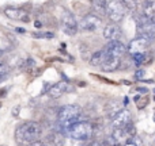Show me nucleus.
<instances>
[{
  "label": "nucleus",
  "instance_id": "f257e3e1",
  "mask_svg": "<svg viewBox=\"0 0 155 146\" xmlns=\"http://www.w3.org/2000/svg\"><path fill=\"white\" fill-rule=\"evenodd\" d=\"M41 134H42V127L38 122H25L19 125L15 130V138L19 144H30L33 141L40 139Z\"/></svg>",
  "mask_w": 155,
  "mask_h": 146
},
{
  "label": "nucleus",
  "instance_id": "f03ea898",
  "mask_svg": "<svg viewBox=\"0 0 155 146\" xmlns=\"http://www.w3.org/2000/svg\"><path fill=\"white\" fill-rule=\"evenodd\" d=\"M80 116H82V108L78 104L63 106L57 112V120H59L60 126L64 129H67L72 123L80 122Z\"/></svg>",
  "mask_w": 155,
  "mask_h": 146
},
{
  "label": "nucleus",
  "instance_id": "7ed1b4c3",
  "mask_svg": "<svg viewBox=\"0 0 155 146\" xmlns=\"http://www.w3.org/2000/svg\"><path fill=\"white\" fill-rule=\"evenodd\" d=\"M67 134L75 141H88L94 134V127L87 120H80V122L72 123L65 129Z\"/></svg>",
  "mask_w": 155,
  "mask_h": 146
},
{
  "label": "nucleus",
  "instance_id": "20e7f679",
  "mask_svg": "<svg viewBox=\"0 0 155 146\" xmlns=\"http://www.w3.org/2000/svg\"><path fill=\"white\" fill-rule=\"evenodd\" d=\"M127 14V7L121 0H110L107 2L106 15L113 23H118L124 19Z\"/></svg>",
  "mask_w": 155,
  "mask_h": 146
},
{
  "label": "nucleus",
  "instance_id": "39448f33",
  "mask_svg": "<svg viewBox=\"0 0 155 146\" xmlns=\"http://www.w3.org/2000/svg\"><path fill=\"white\" fill-rule=\"evenodd\" d=\"M151 42H153V39H150L148 37H146V35H143V34H139L127 46V48H128V53L131 54V56L132 54H136V53H144V51L148 50Z\"/></svg>",
  "mask_w": 155,
  "mask_h": 146
},
{
  "label": "nucleus",
  "instance_id": "423d86ee",
  "mask_svg": "<svg viewBox=\"0 0 155 146\" xmlns=\"http://www.w3.org/2000/svg\"><path fill=\"white\" fill-rule=\"evenodd\" d=\"M61 27L63 31L68 35H75L78 33V29H79V24H78L75 16H74L72 12H70L68 10H63L61 12Z\"/></svg>",
  "mask_w": 155,
  "mask_h": 146
},
{
  "label": "nucleus",
  "instance_id": "0eeeda50",
  "mask_svg": "<svg viewBox=\"0 0 155 146\" xmlns=\"http://www.w3.org/2000/svg\"><path fill=\"white\" fill-rule=\"evenodd\" d=\"M102 26V20L95 14H87L79 22V29L82 31H97Z\"/></svg>",
  "mask_w": 155,
  "mask_h": 146
},
{
  "label": "nucleus",
  "instance_id": "6e6552de",
  "mask_svg": "<svg viewBox=\"0 0 155 146\" xmlns=\"http://www.w3.org/2000/svg\"><path fill=\"white\" fill-rule=\"evenodd\" d=\"M131 118L132 114L128 108H123L117 112V114L113 115L112 118V126L114 129H124L127 125L131 123Z\"/></svg>",
  "mask_w": 155,
  "mask_h": 146
},
{
  "label": "nucleus",
  "instance_id": "1a4fd4ad",
  "mask_svg": "<svg viewBox=\"0 0 155 146\" xmlns=\"http://www.w3.org/2000/svg\"><path fill=\"white\" fill-rule=\"evenodd\" d=\"M105 51L110 56H114V57H123L124 54L128 51V48L124 45L121 41H109L107 45L105 46Z\"/></svg>",
  "mask_w": 155,
  "mask_h": 146
},
{
  "label": "nucleus",
  "instance_id": "9d476101",
  "mask_svg": "<svg viewBox=\"0 0 155 146\" xmlns=\"http://www.w3.org/2000/svg\"><path fill=\"white\" fill-rule=\"evenodd\" d=\"M4 15L11 20H22V22H29L30 18L22 8L18 7H7L4 8Z\"/></svg>",
  "mask_w": 155,
  "mask_h": 146
},
{
  "label": "nucleus",
  "instance_id": "9b49d317",
  "mask_svg": "<svg viewBox=\"0 0 155 146\" xmlns=\"http://www.w3.org/2000/svg\"><path fill=\"white\" fill-rule=\"evenodd\" d=\"M102 35H104V38L107 41H120V38L123 37V33H121V29L117 24L112 23V24H107V26L104 27Z\"/></svg>",
  "mask_w": 155,
  "mask_h": 146
},
{
  "label": "nucleus",
  "instance_id": "f8f14e48",
  "mask_svg": "<svg viewBox=\"0 0 155 146\" xmlns=\"http://www.w3.org/2000/svg\"><path fill=\"white\" fill-rule=\"evenodd\" d=\"M70 89L71 88H70V85H68L67 82L59 81V82L53 84L51 88H49L48 95H49V98H52V99H57V98H60V96L64 95L65 92H68Z\"/></svg>",
  "mask_w": 155,
  "mask_h": 146
},
{
  "label": "nucleus",
  "instance_id": "ddd939ff",
  "mask_svg": "<svg viewBox=\"0 0 155 146\" xmlns=\"http://www.w3.org/2000/svg\"><path fill=\"white\" fill-rule=\"evenodd\" d=\"M120 64H121L120 57H114V56L107 54L105 61L102 62V65L99 68H101L104 72H113V70H117L118 68H120Z\"/></svg>",
  "mask_w": 155,
  "mask_h": 146
},
{
  "label": "nucleus",
  "instance_id": "4468645a",
  "mask_svg": "<svg viewBox=\"0 0 155 146\" xmlns=\"http://www.w3.org/2000/svg\"><path fill=\"white\" fill-rule=\"evenodd\" d=\"M139 30V34H143L146 37H148L150 39H154L155 38V20L154 19H150L144 26H142Z\"/></svg>",
  "mask_w": 155,
  "mask_h": 146
},
{
  "label": "nucleus",
  "instance_id": "2eb2a0df",
  "mask_svg": "<svg viewBox=\"0 0 155 146\" xmlns=\"http://www.w3.org/2000/svg\"><path fill=\"white\" fill-rule=\"evenodd\" d=\"M106 56H107V53L105 51V49L95 51V53L91 56V58H90V65L91 67H101L102 62H104L105 58H106Z\"/></svg>",
  "mask_w": 155,
  "mask_h": 146
},
{
  "label": "nucleus",
  "instance_id": "dca6fc26",
  "mask_svg": "<svg viewBox=\"0 0 155 146\" xmlns=\"http://www.w3.org/2000/svg\"><path fill=\"white\" fill-rule=\"evenodd\" d=\"M46 146H63L64 145V138L57 133H52L46 137Z\"/></svg>",
  "mask_w": 155,
  "mask_h": 146
},
{
  "label": "nucleus",
  "instance_id": "f3484780",
  "mask_svg": "<svg viewBox=\"0 0 155 146\" xmlns=\"http://www.w3.org/2000/svg\"><path fill=\"white\" fill-rule=\"evenodd\" d=\"M143 14L150 19L155 18V0H146L143 4Z\"/></svg>",
  "mask_w": 155,
  "mask_h": 146
},
{
  "label": "nucleus",
  "instance_id": "a211bd4d",
  "mask_svg": "<svg viewBox=\"0 0 155 146\" xmlns=\"http://www.w3.org/2000/svg\"><path fill=\"white\" fill-rule=\"evenodd\" d=\"M93 7L97 14H99V15H106V7H107L106 0H93Z\"/></svg>",
  "mask_w": 155,
  "mask_h": 146
},
{
  "label": "nucleus",
  "instance_id": "6ab92c4d",
  "mask_svg": "<svg viewBox=\"0 0 155 146\" xmlns=\"http://www.w3.org/2000/svg\"><path fill=\"white\" fill-rule=\"evenodd\" d=\"M25 62H26V60H23L21 56H10V58H8L7 64L10 65V68L12 69V68L25 67Z\"/></svg>",
  "mask_w": 155,
  "mask_h": 146
},
{
  "label": "nucleus",
  "instance_id": "aec40b11",
  "mask_svg": "<svg viewBox=\"0 0 155 146\" xmlns=\"http://www.w3.org/2000/svg\"><path fill=\"white\" fill-rule=\"evenodd\" d=\"M10 70H11V68H10V65L7 64V61L0 58V81L7 79L8 74H10Z\"/></svg>",
  "mask_w": 155,
  "mask_h": 146
},
{
  "label": "nucleus",
  "instance_id": "412c9836",
  "mask_svg": "<svg viewBox=\"0 0 155 146\" xmlns=\"http://www.w3.org/2000/svg\"><path fill=\"white\" fill-rule=\"evenodd\" d=\"M124 146H143V141L139 138V137H131V138H128L125 141V144Z\"/></svg>",
  "mask_w": 155,
  "mask_h": 146
},
{
  "label": "nucleus",
  "instance_id": "4be33fe9",
  "mask_svg": "<svg viewBox=\"0 0 155 146\" xmlns=\"http://www.w3.org/2000/svg\"><path fill=\"white\" fill-rule=\"evenodd\" d=\"M132 60H134V62H135V65H142L143 62H144V60H146V56H144V53H136V54H132Z\"/></svg>",
  "mask_w": 155,
  "mask_h": 146
},
{
  "label": "nucleus",
  "instance_id": "5701e85b",
  "mask_svg": "<svg viewBox=\"0 0 155 146\" xmlns=\"http://www.w3.org/2000/svg\"><path fill=\"white\" fill-rule=\"evenodd\" d=\"M11 48V45H10V41H5V39H3V38H0V50H8V49Z\"/></svg>",
  "mask_w": 155,
  "mask_h": 146
},
{
  "label": "nucleus",
  "instance_id": "b1692460",
  "mask_svg": "<svg viewBox=\"0 0 155 146\" xmlns=\"http://www.w3.org/2000/svg\"><path fill=\"white\" fill-rule=\"evenodd\" d=\"M144 74H146V72L143 69H137L136 72H135V76L134 77H135V80H142Z\"/></svg>",
  "mask_w": 155,
  "mask_h": 146
},
{
  "label": "nucleus",
  "instance_id": "393cba45",
  "mask_svg": "<svg viewBox=\"0 0 155 146\" xmlns=\"http://www.w3.org/2000/svg\"><path fill=\"white\" fill-rule=\"evenodd\" d=\"M27 146H46V144L44 141H41V139H37V141H33L30 144H27Z\"/></svg>",
  "mask_w": 155,
  "mask_h": 146
},
{
  "label": "nucleus",
  "instance_id": "a878e982",
  "mask_svg": "<svg viewBox=\"0 0 155 146\" xmlns=\"http://www.w3.org/2000/svg\"><path fill=\"white\" fill-rule=\"evenodd\" d=\"M19 111H21V106H15V107H14V108H12V116H18V115H19Z\"/></svg>",
  "mask_w": 155,
  "mask_h": 146
},
{
  "label": "nucleus",
  "instance_id": "bb28decb",
  "mask_svg": "<svg viewBox=\"0 0 155 146\" xmlns=\"http://www.w3.org/2000/svg\"><path fill=\"white\" fill-rule=\"evenodd\" d=\"M8 92V88L7 87H4V88H0V99L2 98H4L5 96V93Z\"/></svg>",
  "mask_w": 155,
  "mask_h": 146
},
{
  "label": "nucleus",
  "instance_id": "cd10ccee",
  "mask_svg": "<svg viewBox=\"0 0 155 146\" xmlns=\"http://www.w3.org/2000/svg\"><path fill=\"white\" fill-rule=\"evenodd\" d=\"M31 35L34 38H45V33H33Z\"/></svg>",
  "mask_w": 155,
  "mask_h": 146
},
{
  "label": "nucleus",
  "instance_id": "c85d7f7f",
  "mask_svg": "<svg viewBox=\"0 0 155 146\" xmlns=\"http://www.w3.org/2000/svg\"><path fill=\"white\" fill-rule=\"evenodd\" d=\"M137 91H139L140 93H147L148 92V89H147V88H144V87H139V88H137Z\"/></svg>",
  "mask_w": 155,
  "mask_h": 146
},
{
  "label": "nucleus",
  "instance_id": "c756f323",
  "mask_svg": "<svg viewBox=\"0 0 155 146\" xmlns=\"http://www.w3.org/2000/svg\"><path fill=\"white\" fill-rule=\"evenodd\" d=\"M16 33H21V34H23V33H26V30L25 29H22V27H16Z\"/></svg>",
  "mask_w": 155,
  "mask_h": 146
},
{
  "label": "nucleus",
  "instance_id": "7c9ffc66",
  "mask_svg": "<svg viewBox=\"0 0 155 146\" xmlns=\"http://www.w3.org/2000/svg\"><path fill=\"white\" fill-rule=\"evenodd\" d=\"M34 24H35V27H37V29H40V27L42 26V24H41V22H40V20H37V22H35Z\"/></svg>",
  "mask_w": 155,
  "mask_h": 146
},
{
  "label": "nucleus",
  "instance_id": "2f4dec72",
  "mask_svg": "<svg viewBox=\"0 0 155 146\" xmlns=\"http://www.w3.org/2000/svg\"><path fill=\"white\" fill-rule=\"evenodd\" d=\"M127 104H128V98L124 99V106H127Z\"/></svg>",
  "mask_w": 155,
  "mask_h": 146
},
{
  "label": "nucleus",
  "instance_id": "473e14b6",
  "mask_svg": "<svg viewBox=\"0 0 155 146\" xmlns=\"http://www.w3.org/2000/svg\"><path fill=\"white\" fill-rule=\"evenodd\" d=\"M139 99H140V96L137 95V96H135V98H134V100H135V101H137V100H139Z\"/></svg>",
  "mask_w": 155,
  "mask_h": 146
},
{
  "label": "nucleus",
  "instance_id": "72a5a7b5",
  "mask_svg": "<svg viewBox=\"0 0 155 146\" xmlns=\"http://www.w3.org/2000/svg\"><path fill=\"white\" fill-rule=\"evenodd\" d=\"M154 93H155V89H154Z\"/></svg>",
  "mask_w": 155,
  "mask_h": 146
},
{
  "label": "nucleus",
  "instance_id": "f704fd0d",
  "mask_svg": "<svg viewBox=\"0 0 155 146\" xmlns=\"http://www.w3.org/2000/svg\"><path fill=\"white\" fill-rule=\"evenodd\" d=\"M0 107H2V104H0Z\"/></svg>",
  "mask_w": 155,
  "mask_h": 146
}]
</instances>
